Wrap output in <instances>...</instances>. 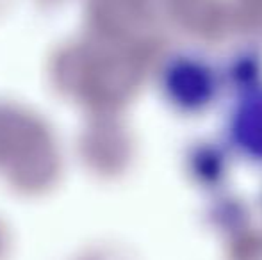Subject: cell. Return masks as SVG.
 <instances>
[{
	"label": "cell",
	"mask_w": 262,
	"mask_h": 260,
	"mask_svg": "<svg viewBox=\"0 0 262 260\" xmlns=\"http://www.w3.org/2000/svg\"><path fill=\"white\" fill-rule=\"evenodd\" d=\"M230 134L246 155L262 159V93L250 94L235 107Z\"/></svg>",
	"instance_id": "1"
},
{
	"label": "cell",
	"mask_w": 262,
	"mask_h": 260,
	"mask_svg": "<svg viewBox=\"0 0 262 260\" xmlns=\"http://www.w3.org/2000/svg\"><path fill=\"white\" fill-rule=\"evenodd\" d=\"M173 87L177 91V98L186 102L189 107H198L210 100L214 89L212 75L205 66L187 61L173 69Z\"/></svg>",
	"instance_id": "2"
}]
</instances>
